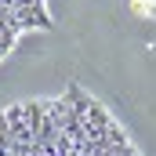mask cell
I'll return each instance as SVG.
<instances>
[{"label": "cell", "mask_w": 156, "mask_h": 156, "mask_svg": "<svg viewBox=\"0 0 156 156\" xmlns=\"http://www.w3.org/2000/svg\"><path fill=\"white\" fill-rule=\"evenodd\" d=\"M0 156H142L116 116L69 83L55 98L15 102L0 113Z\"/></svg>", "instance_id": "obj_1"}]
</instances>
